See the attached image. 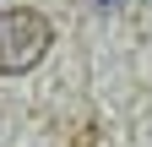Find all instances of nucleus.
Instances as JSON below:
<instances>
[{
  "label": "nucleus",
  "instance_id": "f257e3e1",
  "mask_svg": "<svg viewBox=\"0 0 152 147\" xmlns=\"http://www.w3.org/2000/svg\"><path fill=\"white\" fill-rule=\"evenodd\" d=\"M54 44V27L44 11L33 6H16V11H0V76H22L38 60L49 54Z\"/></svg>",
  "mask_w": 152,
  "mask_h": 147
}]
</instances>
